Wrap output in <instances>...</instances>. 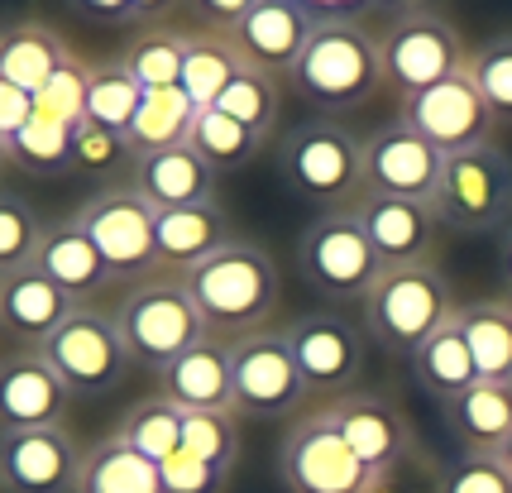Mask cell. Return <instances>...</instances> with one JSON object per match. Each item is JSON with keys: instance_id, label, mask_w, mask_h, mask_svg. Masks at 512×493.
Returning a JSON list of instances; mask_svg holds the SVG:
<instances>
[{"instance_id": "49", "label": "cell", "mask_w": 512, "mask_h": 493, "mask_svg": "<svg viewBox=\"0 0 512 493\" xmlns=\"http://www.w3.org/2000/svg\"><path fill=\"white\" fill-rule=\"evenodd\" d=\"M312 20H355L369 0H297Z\"/></svg>"}, {"instance_id": "8", "label": "cell", "mask_w": 512, "mask_h": 493, "mask_svg": "<svg viewBox=\"0 0 512 493\" xmlns=\"http://www.w3.org/2000/svg\"><path fill=\"white\" fill-rule=\"evenodd\" d=\"M154 216L158 211L139 197L134 182H111L77 206L72 221L82 225V235L106 259L115 283H149L154 273H163L154 245Z\"/></svg>"}, {"instance_id": "28", "label": "cell", "mask_w": 512, "mask_h": 493, "mask_svg": "<svg viewBox=\"0 0 512 493\" xmlns=\"http://www.w3.org/2000/svg\"><path fill=\"white\" fill-rule=\"evenodd\" d=\"M412 379L422 383L436 403H450V398H460L465 388L479 383V364H474V350H469L460 316H450L446 326L412 355Z\"/></svg>"}, {"instance_id": "32", "label": "cell", "mask_w": 512, "mask_h": 493, "mask_svg": "<svg viewBox=\"0 0 512 493\" xmlns=\"http://www.w3.org/2000/svg\"><path fill=\"white\" fill-rule=\"evenodd\" d=\"M197 106L182 96V91H144L139 101V115L125 130V144L130 154H158V149H178L192 139V125H197Z\"/></svg>"}, {"instance_id": "46", "label": "cell", "mask_w": 512, "mask_h": 493, "mask_svg": "<svg viewBox=\"0 0 512 493\" xmlns=\"http://www.w3.org/2000/svg\"><path fill=\"white\" fill-rule=\"evenodd\" d=\"M182 5H187L197 20H206V29H225V34H230L259 0H182Z\"/></svg>"}, {"instance_id": "22", "label": "cell", "mask_w": 512, "mask_h": 493, "mask_svg": "<svg viewBox=\"0 0 512 493\" xmlns=\"http://www.w3.org/2000/svg\"><path fill=\"white\" fill-rule=\"evenodd\" d=\"M77 307H87V302H72L39 269L0 273V331L15 336L24 350H39Z\"/></svg>"}, {"instance_id": "17", "label": "cell", "mask_w": 512, "mask_h": 493, "mask_svg": "<svg viewBox=\"0 0 512 493\" xmlns=\"http://www.w3.org/2000/svg\"><path fill=\"white\" fill-rule=\"evenodd\" d=\"M82 460L67 426L0 431V493H77Z\"/></svg>"}, {"instance_id": "54", "label": "cell", "mask_w": 512, "mask_h": 493, "mask_svg": "<svg viewBox=\"0 0 512 493\" xmlns=\"http://www.w3.org/2000/svg\"><path fill=\"white\" fill-rule=\"evenodd\" d=\"M0 163H10V139L0 135Z\"/></svg>"}, {"instance_id": "53", "label": "cell", "mask_w": 512, "mask_h": 493, "mask_svg": "<svg viewBox=\"0 0 512 493\" xmlns=\"http://www.w3.org/2000/svg\"><path fill=\"white\" fill-rule=\"evenodd\" d=\"M498 460H503V470L512 474V436H508V441H503V450H498Z\"/></svg>"}, {"instance_id": "23", "label": "cell", "mask_w": 512, "mask_h": 493, "mask_svg": "<svg viewBox=\"0 0 512 493\" xmlns=\"http://www.w3.org/2000/svg\"><path fill=\"white\" fill-rule=\"evenodd\" d=\"M235 235H230V216L216 202L201 206H173L154 216V245H158V269L163 273H192L206 264L211 254H221Z\"/></svg>"}, {"instance_id": "10", "label": "cell", "mask_w": 512, "mask_h": 493, "mask_svg": "<svg viewBox=\"0 0 512 493\" xmlns=\"http://www.w3.org/2000/svg\"><path fill=\"white\" fill-rule=\"evenodd\" d=\"M39 355L53 364V374L67 383L72 398H101L120 388V379L130 374V350L120 340V326H115V312H101V307H77L63 326L39 345Z\"/></svg>"}, {"instance_id": "5", "label": "cell", "mask_w": 512, "mask_h": 493, "mask_svg": "<svg viewBox=\"0 0 512 493\" xmlns=\"http://www.w3.org/2000/svg\"><path fill=\"white\" fill-rule=\"evenodd\" d=\"M115 326H120V340H125L134 364L154 369V374L206 340V321H201L187 283L168 278V273L149 278V283H134L115 307Z\"/></svg>"}, {"instance_id": "4", "label": "cell", "mask_w": 512, "mask_h": 493, "mask_svg": "<svg viewBox=\"0 0 512 493\" xmlns=\"http://www.w3.org/2000/svg\"><path fill=\"white\" fill-rule=\"evenodd\" d=\"M364 307V336L379 340L388 355H417L426 340L436 336L455 316V297H450L446 273L431 264H402V269H383V278L369 288Z\"/></svg>"}, {"instance_id": "12", "label": "cell", "mask_w": 512, "mask_h": 493, "mask_svg": "<svg viewBox=\"0 0 512 493\" xmlns=\"http://www.w3.org/2000/svg\"><path fill=\"white\" fill-rule=\"evenodd\" d=\"M230 345V379H235V412L245 417H292L307 403V383L292 359V345L283 331L259 326L249 336L225 340Z\"/></svg>"}, {"instance_id": "45", "label": "cell", "mask_w": 512, "mask_h": 493, "mask_svg": "<svg viewBox=\"0 0 512 493\" xmlns=\"http://www.w3.org/2000/svg\"><path fill=\"white\" fill-rule=\"evenodd\" d=\"M158 474H163V489L168 493H225L230 489V470L211 465V460H201V455H192V450L168 455V460L158 465Z\"/></svg>"}, {"instance_id": "48", "label": "cell", "mask_w": 512, "mask_h": 493, "mask_svg": "<svg viewBox=\"0 0 512 493\" xmlns=\"http://www.w3.org/2000/svg\"><path fill=\"white\" fill-rule=\"evenodd\" d=\"M72 15H82L87 24H134V5L130 0H67Z\"/></svg>"}, {"instance_id": "47", "label": "cell", "mask_w": 512, "mask_h": 493, "mask_svg": "<svg viewBox=\"0 0 512 493\" xmlns=\"http://www.w3.org/2000/svg\"><path fill=\"white\" fill-rule=\"evenodd\" d=\"M29 120H34V91H24L0 77V135L10 139L15 130H24Z\"/></svg>"}, {"instance_id": "37", "label": "cell", "mask_w": 512, "mask_h": 493, "mask_svg": "<svg viewBox=\"0 0 512 493\" xmlns=\"http://www.w3.org/2000/svg\"><path fill=\"white\" fill-rule=\"evenodd\" d=\"M115 436L130 450H139L144 460L163 465L168 455L182 450V412L168 403V398H144V403H134L130 412L120 417Z\"/></svg>"}, {"instance_id": "31", "label": "cell", "mask_w": 512, "mask_h": 493, "mask_svg": "<svg viewBox=\"0 0 512 493\" xmlns=\"http://www.w3.org/2000/svg\"><path fill=\"white\" fill-rule=\"evenodd\" d=\"M240 68H245V63H240V53H235L225 29H187V58H182L178 91L197 111H206V106L230 87V77Z\"/></svg>"}, {"instance_id": "6", "label": "cell", "mask_w": 512, "mask_h": 493, "mask_svg": "<svg viewBox=\"0 0 512 493\" xmlns=\"http://www.w3.org/2000/svg\"><path fill=\"white\" fill-rule=\"evenodd\" d=\"M273 470H278V484L288 493H379V489H388V474L369 470L321 407L302 412L283 431Z\"/></svg>"}, {"instance_id": "42", "label": "cell", "mask_w": 512, "mask_h": 493, "mask_svg": "<svg viewBox=\"0 0 512 493\" xmlns=\"http://www.w3.org/2000/svg\"><path fill=\"white\" fill-rule=\"evenodd\" d=\"M87 77H91V63H82V58L72 53L63 68L34 91V111L48 115V120H58V125H82V120H87Z\"/></svg>"}, {"instance_id": "51", "label": "cell", "mask_w": 512, "mask_h": 493, "mask_svg": "<svg viewBox=\"0 0 512 493\" xmlns=\"http://www.w3.org/2000/svg\"><path fill=\"white\" fill-rule=\"evenodd\" d=\"M498 273H503V288L512 297V225L503 230V240H498Z\"/></svg>"}, {"instance_id": "1", "label": "cell", "mask_w": 512, "mask_h": 493, "mask_svg": "<svg viewBox=\"0 0 512 493\" xmlns=\"http://www.w3.org/2000/svg\"><path fill=\"white\" fill-rule=\"evenodd\" d=\"M288 87L316 111L345 115L383 87V39L359 20H316L302 58L292 63Z\"/></svg>"}, {"instance_id": "25", "label": "cell", "mask_w": 512, "mask_h": 493, "mask_svg": "<svg viewBox=\"0 0 512 493\" xmlns=\"http://www.w3.org/2000/svg\"><path fill=\"white\" fill-rule=\"evenodd\" d=\"M29 269H39L48 283H58L72 302H91L106 283H115L106 259L96 254V245L82 235V225L72 221V216L44 225V240H39V254H34Z\"/></svg>"}, {"instance_id": "36", "label": "cell", "mask_w": 512, "mask_h": 493, "mask_svg": "<svg viewBox=\"0 0 512 493\" xmlns=\"http://www.w3.org/2000/svg\"><path fill=\"white\" fill-rule=\"evenodd\" d=\"M139 101H144V87L134 82L120 58H106V63H91V77H87V120L101 125V130H115L125 135L130 120L139 115Z\"/></svg>"}, {"instance_id": "26", "label": "cell", "mask_w": 512, "mask_h": 493, "mask_svg": "<svg viewBox=\"0 0 512 493\" xmlns=\"http://www.w3.org/2000/svg\"><path fill=\"white\" fill-rule=\"evenodd\" d=\"M441 412H446L450 436L465 446V455H498L512 436V379H479L460 398L441 403Z\"/></svg>"}, {"instance_id": "15", "label": "cell", "mask_w": 512, "mask_h": 493, "mask_svg": "<svg viewBox=\"0 0 512 493\" xmlns=\"http://www.w3.org/2000/svg\"><path fill=\"white\" fill-rule=\"evenodd\" d=\"M441 168H446V154L402 120H388L364 139V192L436 206Z\"/></svg>"}, {"instance_id": "11", "label": "cell", "mask_w": 512, "mask_h": 493, "mask_svg": "<svg viewBox=\"0 0 512 493\" xmlns=\"http://www.w3.org/2000/svg\"><path fill=\"white\" fill-rule=\"evenodd\" d=\"M383 39V87L398 96H417V91L446 82L455 72L469 68V48L460 29L441 20L436 10H412V15H393V24L379 34Z\"/></svg>"}, {"instance_id": "16", "label": "cell", "mask_w": 512, "mask_h": 493, "mask_svg": "<svg viewBox=\"0 0 512 493\" xmlns=\"http://www.w3.org/2000/svg\"><path fill=\"white\" fill-rule=\"evenodd\" d=\"M321 412L335 422V431L350 441V450H355L359 460H364L369 470L388 474V479L417 455V431L407 422V412H402L393 398H383V393H359V388H350V393H340V398H326Z\"/></svg>"}, {"instance_id": "7", "label": "cell", "mask_w": 512, "mask_h": 493, "mask_svg": "<svg viewBox=\"0 0 512 493\" xmlns=\"http://www.w3.org/2000/svg\"><path fill=\"white\" fill-rule=\"evenodd\" d=\"M297 269L302 283L326 302H364L369 288L383 278V259L374 254L355 211L340 206V211H321L297 235Z\"/></svg>"}, {"instance_id": "40", "label": "cell", "mask_w": 512, "mask_h": 493, "mask_svg": "<svg viewBox=\"0 0 512 493\" xmlns=\"http://www.w3.org/2000/svg\"><path fill=\"white\" fill-rule=\"evenodd\" d=\"M44 225L39 211L15 197V192H0V273H20L34 264L39 240H44Z\"/></svg>"}, {"instance_id": "2", "label": "cell", "mask_w": 512, "mask_h": 493, "mask_svg": "<svg viewBox=\"0 0 512 493\" xmlns=\"http://www.w3.org/2000/svg\"><path fill=\"white\" fill-rule=\"evenodd\" d=\"M182 283L206 321V336L225 340L268 326V316L283 297V273L273 264V254L249 240H230L221 254H211L206 264L182 273Z\"/></svg>"}, {"instance_id": "38", "label": "cell", "mask_w": 512, "mask_h": 493, "mask_svg": "<svg viewBox=\"0 0 512 493\" xmlns=\"http://www.w3.org/2000/svg\"><path fill=\"white\" fill-rule=\"evenodd\" d=\"M211 111L230 115V120H240L249 130H259V135H273V120H278V77H268L259 68H240L230 77V87L211 101Z\"/></svg>"}, {"instance_id": "43", "label": "cell", "mask_w": 512, "mask_h": 493, "mask_svg": "<svg viewBox=\"0 0 512 493\" xmlns=\"http://www.w3.org/2000/svg\"><path fill=\"white\" fill-rule=\"evenodd\" d=\"M125 158L134 163L125 135L101 130V125H91V120L72 125V173H87V178H111Z\"/></svg>"}, {"instance_id": "35", "label": "cell", "mask_w": 512, "mask_h": 493, "mask_svg": "<svg viewBox=\"0 0 512 493\" xmlns=\"http://www.w3.org/2000/svg\"><path fill=\"white\" fill-rule=\"evenodd\" d=\"M10 163L29 178H67L72 173V125H58L34 111V120L10 135Z\"/></svg>"}, {"instance_id": "30", "label": "cell", "mask_w": 512, "mask_h": 493, "mask_svg": "<svg viewBox=\"0 0 512 493\" xmlns=\"http://www.w3.org/2000/svg\"><path fill=\"white\" fill-rule=\"evenodd\" d=\"M77 493H168V489H163V474H158L154 460H144L139 450H130L111 431L106 441H96L87 450Z\"/></svg>"}, {"instance_id": "29", "label": "cell", "mask_w": 512, "mask_h": 493, "mask_svg": "<svg viewBox=\"0 0 512 493\" xmlns=\"http://www.w3.org/2000/svg\"><path fill=\"white\" fill-rule=\"evenodd\" d=\"M465 340L474 350L479 379L508 383L512 379V297H474L455 307Z\"/></svg>"}, {"instance_id": "44", "label": "cell", "mask_w": 512, "mask_h": 493, "mask_svg": "<svg viewBox=\"0 0 512 493\" xmlns=\"http://www.w3.org/2000/svg\"><path fill=\"white\" fill-rule=\"evenodd\" d=\"M436 493H512V474L503 470L498 455H460L441 474Z\"/></svg>"}, {"instance_id": "52", "label": "cell", "mask_w": 512, "mask_h": 493, "mask_svg": "<svg viewBox=\"0 0 512 493\" xmlns=\"http://www.w3.org/2000/svg\"><path fill=\"white\" fill-rule=\"evenodd\" d=\"M369 5H383V10H393V15H412V10H426L431 0H369Z\"/></svg>"}, {"instance_id": "20", "label": "cell", "mask_w": 512, "mask_h": 493, "mask_svg": "<svg viewBox=\"0 0 512 493\" xmlns=\"http://www.w3.org/2000/svg\"><path fill=\"white\" fill-rule=\"evenodd\" d=\"M312 15L297 0H259L245 20L230 29V44L245 68H259L278 82H288L292 63L302 58V44L312 34Z\"/></svg>"}, {"instance_id": "50", "label": "cell", "mask_w": 512, "mask_h": 493, "mask_svg": "<svg viewBox=\"0 0 512 493\" xmlns=\"http://www.w3.org/2000/svg\"><path fill=\"white\" fill-rule=\"evenodd\" d=\"M130 5H134V24L149 29V24H168V15L178 10L182 0H130Z\"/></svg>"}, {"instance_id": "21", "label": "cell", "mask_w": 512, "mask_h": 493, "mask_svg": "<svg viewBox=\"0 0 512 493\" xmlns=\"http://www.w3.org/2000/svg\"><path fill=\"white\" fill-rule=\"evenodd\" d=\"M158 398H168L178 412H235L230 345L206 336L168 369H158Z\"/></svg>"}, {"instance_id": "18", "label": "cell", "mask_w": 512, "mask_h": 493, "mask_svg": "<svg viewBox=\"0 0 512 493\" xmlns=\"http://www.w3.org/2000/svg\"><path fill=\"white\" fill-rule=\"evenodd\" d=\"M369 235L374 254L383 259V269H402V264H431L436 245H441V221L436 211L422 202H407V197H379V192H364L350 206Z\"/></svg>"}, {"instance_id": "14", "label": "cell", "mask_w": 512, "mask_h": 493, "mask_svg": "<svg viewBox=\"0 0 512 493\" xmlns=\"http://www.w3.org/2000/svg\"><path fill=\"white\" fill-rule=\"evenodd\" d=\"M398 120L412 125L422 139H431L441 154H465V149L493 144V130H498V120L489 115L479 87L469 82V72H455L417 96H402Z\"/></svg>"}, {"instance_id": "41", "label": "cell", "mask_w": 512, "mask_h": 493, "mask_svg": "<svg viewBox=\"0 0 512 493\" xmlns=\"http://www.w3.org/2000/svg\"><path fill=\"white\" fill-rule=\"evenodd\" d=\"M182 450L235 470L240 460V412H182Z\"/></svg>"}, {"instance_id": "39", "label": "cell", "mask_w": 512, "mask_h": 493, "mask_svg": "<svg viewBox=\"0 0 512 493\" xmlns=\"http://www.w3.org/2000/svg\"><path fill=\"white\" fill-rule=\"evenodd\" d=\"M469 82L479 87L484 106L498 125H512V29L493 34L489 44L469 48Z\"/></svg>"}, {"instance_id": "19", "label": "cell", "mask_w": 512, "mask_h": 493, "mask_svg": "<svg viewBox=\"0 0 512 493\" xmlns=\"http://www.w3.org/2000/svg\"><path fill=\"white\" fill-rule=\"evenodd\" d=\"M67 412H72V393L39 350L0 355V431L63 426Z\"/></svg>"}, {"instance_id": "34", "label": "cell", "mask_w": 512, "mask_h": 493, "mask_svg": "<svg viewBox=\"0 0 512 493\" xmlns=\"http://www.w3.org/2000/svg\"><path fill=\"white\" fill-rule=\"evenodd\" d=\"M182 58H187V29L173 24H149L134 34V44L125 48V72L144 91H178L182 82Z\"/></svg>"}, {"instance_id": "33", "label": "cell", "mask_w": 512, "mask_h": 493, "mask_svg": "<svg viewBox=\"0 0 512 493\" xmlns=\"http://www.w3.org/2000/svg\"><path fill=\"white\" fill-rule=\"evenodd\" d=\"M192 149L201 154V163L221 178V173H245L254 158L264 154L268 139L259 135V130H249V125H240V120H230V115L221 111H206L197 115V125H192V139H187Z\"/></svg>"}, {"instance_id": "9", "label": "cell", "mask_w": 512, "mask_h": 493, "mask_svg": "<svg viewBox=\"0 0 512 493\" xmlns=\"http://www.w3.org/2000/svg\"><path fill=\"white\" fill-rule=\"evenodd\" d=\"M436 221L460 235H489L512 225V158L498 144H479L465 154H446Z\"/></svg>"}, {"instance_id": "27", "label": "cell", "mask_w": 512, "mask_h": 493, "mask_svg": "<svg viewBox=\"0 0 512 493\" xmlns=\"http://www.w3.org/2000/svg\"><path fill=\"white\" fill-rule=\"evenodd\" d=\"M67 58H72L67 39L39 20H20L0 29V77L24 91H39Z\"/></svg>"}, {"instance_id": "13", "label": "cell", "mask_w": 512, "mask_h": 493, "mask_svg": "<svg viewBox=\"0 0 512 493\" xmlns=\"http://www.w3.org/2000/svg\"><path fill=\"white\" fill-rule=\"evenodd\" d=\"M292 345V359L302 369V383L316 398H340L350 393L364 374L369 359V336L359 331L350 316L340 312H302L283 326Z\"/></svg>"}, {"instance_id": "3", "label": "cell", "mask_w": 512, "mask_h": 493, "mask_svg": "<svg viewBox=\"0 0 512 493\" xmlns=\"http://www.w3.org/2000/svg\"><path fill=\"white\" fill-rule=\"evenodd\" d=\"M273 168L288 192L340 211L364 197V139L335 115H312L283 130L273 149Z\"/></svg>"}, {"instance_id": "24", "label": "cell", "mask_w": 512, "mask_h": 493, "mask_svg": "<svg viewBox=\"0 0 512 493\" xmlns=\"http://www.w3.org/2000/svg\"><path fill=\"white\" fill-rule=\"evenodd\" d=\"M130 182L154 211H173V206L216 202V182L221 178L201 163V154L192 144H178V149L139 154L130 163Z\"/></svg>"}, {"instance_id": "55", "label": "cell", "mask_w": 512, "mask_h": 493, "mask_svg": "<svg viewBox=\"0 0 512 493\" xmlns=\"http://www.w3.org/2000/svg\"><path fill=\"white\" fill-rule=\"evenodd\" d=\"M379 493H388V489H379Z\"/></svg>"}]
</instances>
